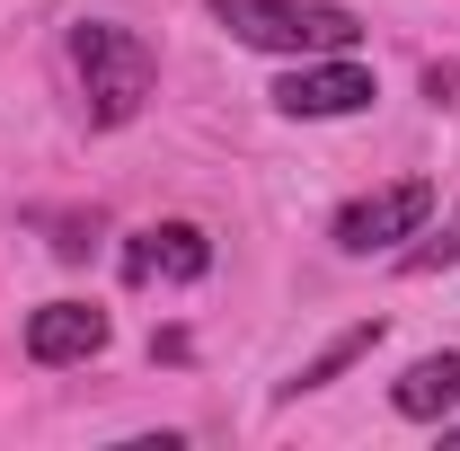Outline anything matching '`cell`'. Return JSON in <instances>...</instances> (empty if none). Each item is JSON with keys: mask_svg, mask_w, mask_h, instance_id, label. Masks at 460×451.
Wrapping results in <instances>:
<instances>
[{"mask_svg": "<svg viewBox=\"0 0 460 451\" xmlns=\"http://www.w3.org/2000/svg\"><path fill=\"white\" fill-rule=\"evenodd\" d=\"M213 18H222L239 45H257V54H354L363 45V18L337 9V0H204Z\"/></svg>", "mask_w": 460, "mask_h": 451, "instance_id": "2", "label": "cell"}, {"mask_svg": "<svg viewBox=\"0 0 460 451\" xmlns=\"http://www.w3.org/2000/svg\"><path fill=\"white\" fill-rule=\"evenodd\" d=\"M151 266L177 275V283H195L204 266H213V248H204V230H195V222H169V230H142V239L124 248V275H133V283L151 275Z\"/></svg>", "mask_w": 460, "mask_h": 451, "instance_id": "7", "label": "cell"}, {"mask_svg": "<svg viewBox=\"0 0 460 451\" xmlns=\"http://www.w3.org/2000/svg\"><path fill=\"white\" fill-rule=\"evenodd\" d=\"M390 407H399V416H416V425H443V416L460 407V345H452V354H425V363H407L399 390H390Z\"/></svg>", "mask_w": 460, "mask_h": 451, "instance_id": "6", "label": "cell"}, {"mask_svg": "<svg viewBox=\"0 0 460 451\" xmlns=\"http://www.w3.org/2000/svg\"><path fill=\"white\" fill-rule=\"evenodd\" d=\"M425 222H434V186L425 177H399V186H381V195H363V204L337 213V248L345 257H381V248L416 239Z\"/></svg>", "mask_w": 460, "mask_h": 451, "instance_id": "3", "label": "cell"}, {"mask_svg": "<svg viewBox=\"0 0 460 451\" xmlns=\"http://www.w3.org/2000/svg\"><path fill=\"white\" fill-rule=\"evenodd\" d=\"M452 257H460V222H452V230H434V239L407 257V275H434V266H452Z\"/></svg>", "mask_w": 460, "mask_h": 451, "instance_id": "9", "label": "cell"}, {"mask_svg": "<svg viewBox=\"0 0 460 451\" xmlns=\"http://www.w3.org/2000/svg\"><path fill=\"white\" fill-rule=\"evenodd\" d=\"M372 98H381V89H372V71L354 54H310L284 89H275V107L301 115V124H319V115H363Z\"/></svg>", "mask_w": 460, "mask_h": 451, "instance_id": "4", "label": "cell"}, {"mask_svg": "<svg viewBox=\"0 0 460 451\" xmlns=\"http://www.w3.org/2000/svg\"><path fill=\"white\" fill-rule=\"evenodd\" d=\"M71 71H80V98H89V124H98V133L133 124L142 98L160 89V54H151L133 27H115V18H80V27H71Z\"/></svg>", "mask_w": 460, "mask_h": 451, "instance_id": "1", "label": "cell"}, {"mask_svg": "<svg viewBox=\"0 0 460 451\" xmlns=\"http://www.w3.org/2000/svg\"><path fill=\"white\" fill-rule=\"evenodd\" d=\"M372 345H381V319H354L345 337H328V345H319V354H310V363L284 381V398H310V390H328V381H345V372H354Z\"/></svg>", "mask_w": 460, "mask_h": 451, "instance_id": "8", "label": "cell"}, {"mask_svg": "<svg viewBox=\"0 0 460 451\" xmlns=\"http://www.w3.org/2000/svg\"><path fill=\"white\" fill-rule=\"evenodd\" d=\"M98 345H107V310L89 301H45L27 319V363H89Z\"/></svg>", "mask_w": 460, "mask_h": 451, "instance_id": "5", "label": "cell"}]
</instances>
